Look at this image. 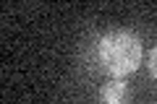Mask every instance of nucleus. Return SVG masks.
Wrapping results in <instances>:
<instances>
[{
    "instance_id": "nucleus-1",
    "label": "nucleus",
    "mask_w": 157,
    "mask_h": 104,
    "mask_svg": "<svg viewBox=\"0 0 157 104\" xmlns=\"http://www.w3.org/2000/svg\"><path fill=\"white\" fill-rule=\"evenodd\" d=\"M97 63L110 78L134 73L141 63V39L131 29H113L97 42Z\"/></svg>"
},
{
    "instance_id": "nucleus-2",
    "label": "nucleus",
    "mask_w": 157,
    "mask_h": 104,
    "mask_svg": "<svg viewBox=\"0 0 157 104\" xmlns=\"http://www.w3.org/2000/svg\"><path fill=\"white\" fill-rule=\"evenodd\" d=\"M100 96L105 104H126L128 99V86H126L123 78H110L107 83H102Z\"/></svg>"
},
{
    "instance_id": "nucleus-3",
    "label": "nucleus",
    "mask_w": 157,
    "mask_h": 104,
    "mask_svg": "<svg viewBox=\"0 0 157 104\" xmlns=\"http://www.w3.org/2000/svg\"><path fill=\"white\" fill-rule=\"evenodd\" d=\"M147 63H149V73L157 78V44L152 47V52H149V60H147Z\"/></svg>"
}]
</instances>
